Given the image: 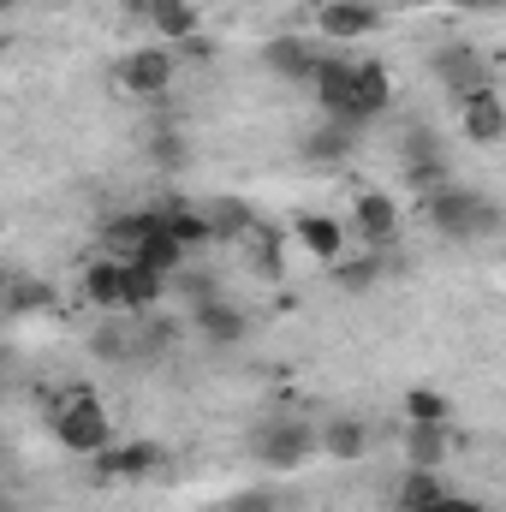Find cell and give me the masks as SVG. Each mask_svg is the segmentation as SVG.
<instances>
[{
	"mask_svg": "<svg viewBox=\"0 0 506 512\" xmlns=\"http://www.w3.org/2000/svg\"><path fill=\"white\" fill-rule=\"evenodd\" d=\"M417 209H423V221H429L441 239H453V245L495 239V233L506 227V209L489 197V191H471V185H441V191L417 197Z\"/></svg>",
	"mask_w": 506,
	"mask_h": 512,
	"instance_id": "6da1fadb",
	"label": "cell"
},
{
	"mask_svg": "<svg viewBox=\"0 0 506 512\" xmlns=\"http://www.w3.org/2000/svg\"><path fill=\"white\" fill-rule=\"evenodd\" d=\"M48 429H54V441H60L72 459H102V453L114 447V423H108L102 399L78 382L60 387V393H48Z\"/></svg>",
	"mask_w": 506,
	"mask_h": 512,
	"instance_id": "7a4b0ae2",
	"label": "cell"
},
{
	"mask_svg": "<svg viewBox=\"0 0 506 512\" xmlns=\"http://www.w3.org/2000/svg\"><path fill=\"white\" fill-rule=\"evenodd\" d=\"M399 167H405V179H411L417 197L441 191L447 185V143H441V131L411 120V126L399 131Z\"/></svg>",
	"mask_w": 506,
	"mask_h": 512,
	"instance_id": "3957f363",
	"label": "cell"
},
{
	"mask_svg": "<svg viewBox=\"0 0 506 512\" xmlns=\"http://www.w3.org/2000/svg\"><path fill=\"white\" fill-rule=\"evenodd\" d=\"M316 429L310 423H298V417H274V423H262L251 435V453L268 465V471H298L310 453H316Z\"/></svg>",
	"mask_w": 506,
	"mask_h": 512,
	"instance_id": "277c9868",
	"label": "cell"
},
{
	"mask_svg": "<svg viewBox=\"0 0 506 512\" xmlns=\"http://www.w3.org/2000/svg\"><path fill=\"white\" fill-rule=\"evenodd\" d=\"M429 72L441 78V90H447L453 102H465V96L489 90V60H483L471 42H441V48L429 54Z\"/></svg>",
	"mask_w": 506,
	"mask_h": 512,
	"instance_id": "5b68a950",
	"label": "cell"
},
{
	"mask_svg": "<svg viewBox=\"0 0 506 512\" xmlns=\"http://www.w3.org/2000/svg\"><path fill=\"white\" fill-rule=\"evenodd\" d=\"M173 78H179V60L167 48H131L126 60H120V84H126L131 96H143V102L167 96Z\"/></svg>",
	"mask_w": 506,
	"mask_h": 512,
	"instance_id": "8992f818",
	"label": "cell"
},
{
	"mask_svg": "<svg viewBox=\"0 0 506 512\" xmlns=\"http://www.w3.org/2000/svg\"><path fill=\"white\" fill-rule=\"evenodd\" d=\"M155 233H161V209H126V215H114V221L102 227V256H114V262H137Z\"/></svg>",
	"mask_w": 506,
	"mask_h": 512,
	"instance_id": "52a82bcc",
	"label": "cell"
},
{
	"mask_svg": "<svg viewBox=\"0 0 506 512\" xmlns=\"http://www.w3.org/2000/svg\"><path fill=\"white\" fill-rule=\"evenodd\" d=\"M358 143H364V131H352V126H340V120H322V126H310L304 131V143H298V155L310 161V167H346L352 155H358Z\"/></svg>",
	"mask_w": 506,
	"mask_h": 512,
	"instance_id": "ba28073f",
	"label": "cell"
},
{
	"mask_svg": "<svg viewBox=\"0 0 506 512\" xmlns=\"http://www.w3.org/2000/svg\"><path fill=\"white\" fill-rule=\"evenodd\" d=\"M316 24H322L328 42H358V36H376L381 30V6L376 0H328L316 12Z\"/></svg>",
	"mask_w": 506,
	"mask_h": 512,
	"instance_id": "9c48e42d",
	"label": "cell"
},
{
	"mask_svg": "<svg viewBox=\"0 0 506 512\" xmlns=\"http://www.w3.org/2000/svg\"><path fill=\"white\" fill-rule=\"evenodd\" d=\"M352 227H358L364 251H387V245L399 239V203H393L387 191H364V197L352 203Z\"/></svg>",
	"mask_w": 506,
	"mask_h": 512,
	"instance_id": "30bf717a",
	"label": "cell"
},
{
	"mask_svg": "<svg viewBox=\"0 0 506 512\" xmlns=\"http://www.w3.org/2000/svg\"><path fill=\"white\" fill-rule=\"evenodd\" d=\"M191 328L203 334V346H239V340L251 334L245 310L227 304V298H203V304H191Z\"/></svg>",
	"mask_w": 506,
	"mask_h": 512,
	"instance_id": "8fae6325",
	"label": "cell"
},
{
	"mask_svg": "<svg viewBox=\"0 0 506 512\" xmlns=\"http://www.w3.org/2000/svg\"><path fill=\"white\" fill-rule=\"evenodd\" d=\"M84 304L102 310V316H126V262L96 256V262L84 268Z\"/></svg>",
	"mask_w": 506,
	"mask_h": 512,
	"instance_id": "7c38bea8",
	"label": "cell"
},
{
	"mask_svg": "<svg viewBox=\"0 0 506 512\" xmlns=\"http://www.w3.org/2000/svg\"><path fill=\"white\" fill-rule=\"evenodd\" d=\"M459 126H465V137L471 143H501L506 137V102H501V90L489 84V90H477V96H465L459 102Z\"/></svg>",
	"mask_w": 506,
	"mask_h": 512,
	"instance_id": "4fadbf2b",
	"label": "cell"
},
{
	"mask_svg": "<svg viewBox=\"0 0 506 512\" xmlns=\"http://www.w3.org/2000/svg\"><path fill=\"white\" fill-rule=\"evenodd\" d=\"M262 66L274 72V78H292V84H310L316 78V66H322V54L304 42V36H274L268 48H262Z\"/></svg>",
	"mask_w": 506,
	"mask_h": 512,
	"instance_id": "5bb4252c",
	"label": "cell"
},
{
	"mask_svg": "<svg viewBox=\"0 0 506 512\" xmlns=\"http://www.w3.org/2000/svg\"><path fill=\"white\" fill-rule=\"evenodd\" d=\"M161 209V227L185 245V251H203V245H215V227H209V209L203 203H185V197H167V203H155Z\"/></svg>",
	"mask_w": 506,
	"mask_h": 512,
	"instance_id": "9a60e30c",
	"label": "cell"
},
{
	"mask_svg": "<svg viewBox=\"0 0 506 512\" xmlns=\"http://www.w3.org/2000/svg\"><path fill=\"white\" fill-rule=\"evenodd\" d=\"M292 233H298V245L316 256L322 268L346 256V227H340L334 215H298V221H292Z\"/></svg>",
	"mask_w": 506,
	"mask_h": 512,
	"instance_id": "2e32d148",
	"label": "cell"
},
{
	"mask_svg": "<svg viewBox=\"0 0 506 512\" xmlns=\"http://www.w3.org/2000/svg\"><path fill=\"white\" fill-rule=\"evenodd\" d=\"M161 459H167L161 441H126L96 459V477H149V471H161Z\"/></svg>",
	"mask_w": 506,
	"mask_h": 512,
	"instance_id": "e0dca14e",
	"label": "cell"
},
{
	"mask_svg": "<svg viewBox=\"0 0 506 512\" xmlns=\"http://www.w3.org/2000/svg\"><path fill=\"white\" fill-rule=\"evenodd\" d=\"M328 280H334L340 292H352V298L376 292V286H381V251H364V256H340V262H328Z\"/></svg>",
	"mask_w": 506,
	"mask_h": 512,
	"instance_id": "ac0fdd59",
	"label": "cell"
},
{
	"mask_svg": "<svg viewBox=\"0 0 506 512\" xmlns=\"http://www.w3.org/2000/svg\"><path fill=\"white\" fill-rule=\"evenodd\" d=\"M453 489L441 483V471H423V465H405L399 477V512H429L435 501H447Z\"/></svg>",
	"mask_w": 506,
	"mask_h": 512,
	"instance_id": "d6986e66",
	"label": "cell"
},
{
	"mask_svg": "<svg viewBox=\"0 0 506 512\" xmlns=\"http://www.w3.org/2000/svg\"><path fill=\"white\" fill-rule=\"evenodd\" d=\"M441 459H447V423H411L405 429V465L441 471Z\"/></svg>",
	"mask_w": 506,
	"mask_h": 512,
	"instance_id": "ffe728a7",
	"label": "cell"
},
{
	"mask_svg": "<svg viewBox=\"0 0 506 512\" xmlns=\"http://www.w3.org/2000/svg\"><path fill=\"white\" fill-rule=\"evenodd\" d=\"M90 352H96V358H108V364L137 358V316H114V322H102V328L90 334Z\"/></svg>",
	"mask_w": 506,
	"mask_h": 512,
	"instance_id": "44dd1931",
	"label": "cell"
},
{
	"mask_svg": "<svg viewBox=\"0 0 506 512\" xmlns=\"http://www.w3.org/2000/svg\"><path fill=\"white\" fill-rule=\"evenodd\" d=\"M387 102H393V78H387V66H381V60H358V108H364L370 126L387 114Z\"/></svg>",
	"mask_w": 506,
	"mask_h": 512,
	"instance_id": "7402d4cb",
	"label": "cell"
},
{
	"mask_svg": "<svg viewBox=\"0 0 506 512\" xmlns=\"http://www.w3.org/2000/svg\"><path fill=\"white\" fill-rule=\"evenodd\" d=\"M173 346H179V322L173 316H161V310L137 316V358H167Z\"/></svg>",
	"mask_w": 506,
	"mask_h": 512,
	"instance_id": "603a6c76",
	"label": "cell"
},
{
	"mask_svg": "<svg viewBox=\"0 0 506 512\" xmlns=\"http://www.w3.org/2000/svg\"><path fill=\"white\" fill-rule=\"evenodd\" d=\"M143 18H149L161 36H173V42H191V36H197V6H191V0H155Z\"/></svg>",
	"mask_w": 506,
	"mask_h": 512,
	"instance_id": "cb8c5ba5",
	"label": "cell"
},
{
	"mask_svg": "<svg viewBox=\"0 0 506 512\" xmlns=\"http://www.w3.org/2000/svg\"><path fill=\"white\" fill-rule=\"evenodd\" d=\"M322 447H328L334 459H364V453H370V429H364L358 417H334V423L322 429Z\"/></svg>",
	"mask_w": 506,
	"mask_h": 512,
	"instance_id": "d4e9b609",
	"label": "cell"
},
{
	"mask_svg": "<svg viewBox=\"0 0 506 512\" xmlns=\"http://www.w3.org/2000/svg\"><path fill=\"white\" fill-rule=\"evenodd\" d=\"M209 209V227H215V239H251L256 233V221H251V209L245 203H233V197H221V203H203Z\"/></svg>",
	"mask_w": 506,
	"mask_h": 512,
	"instance_id": "484cf974",
	"label": "cell"
},
{
	"mask_svg": "<svg viewBox=\"0 0 506 512\" xmlns=\"http://www.w3.org/2000/svg\"><path fill=\"white\" fill-rule=\"evenodd\" d=\"M149 161H155V167H167V173H173V167H185V161H191V137H185V131H173V126H155V131H149Z\"/></svg>",
	"mask_w": 506,
	"mask_h": 512,
	"instance_id": "4316f807",
	"label": "cell"
},
{
	"mask_svg": "<svg viewBox=\"0 0 506 512\" xmlns=\"http://www.w3.org/2000/svg\"><path fill=\"white\" fill-rule=\"evenodd\" d=\"M447 411H453V405H447L435 387H411V393H405V417H411V423H447Z\"/></svg>",
	"mask_w": 506,
	"mask_h": 512,
	"instance_id": "83f0119b",
	"label": "cell"
},
{
	"mask_svg": "<svg viewBox=\"0 0 506 512\" xmlns=\"http://www.w3.org/2000/svg\"><path fill=\"white\" fill-rule=\"evenodd\" d=\"M48 304H54V286H42V280H12V316L48 310Z\"/></svg>",
	"mask_w": 506,
	"mask_h": 512,
	"instance_id": "f1b7e54d",
	"label": "cell"
},
{
	"mask_svg": "<svg viewBox=\"0 0 506 512\" xmlns=\"http://www.w3.org/2000/svg\"><path fill=\"white\" fill-rule=\"evenodd\" d=\"M215 512H280V495L274 489H239V495H227Z\"/></svg>",
	"mask_w": 506,
	"mask_h": 512,
	"instance_id": "f546056e",
	"label": "cell"
},
{
	"mask_svg": "<svg viewBox=\"0 0 506 512\" xmlns=\"http://www.w3.org/2000/svg\"><path fill=\"white\" fill-rule=\"evenodd\" d=\"M429 512H489L483 501H471V495H447V501H435Z\"/></svg>",
	"mask_w": 506,
	"mask_h": 512,
	"instance_id": "4dcf8cb0",
	"label": "cell"
},
{
	"mask_svg": "<svg viewBox=\"0 0 506 512\" xmlns=\"http://www.w3.org/2000/svg\"><path fill=\"white\" fill-rule=\"evenodd\" d=\"M435 6H459V12H495L506 0H435Z\"/></svg>",
	"mask_w": 506,
	"mask_h": 512,
	"instance_id": "1f68e13d",
	"label": "cell"
},
{
	"mask_svg": "<svg viewBox=\"0 0 506 512\" xmlns=\"http://www.w3.org/2000/svg\"><path fill=\"white\" fill-rule=\"evenodd\" d=\"M131 12H137V18H143V12H149V6H155V0H126Z\"/></svg>",
	"mask_w": 506,
	"mask_h": 512,
	"instance_id": "d6a6232c",
	"label": "cell"
}]
</instances>
